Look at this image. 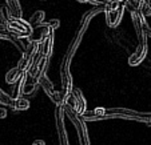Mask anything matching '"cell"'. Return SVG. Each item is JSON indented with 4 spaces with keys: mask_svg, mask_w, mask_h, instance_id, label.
<instances>
[{
    "mask_svg": "<svg viewBox=\"0 0 151 145\" xmlns=\"http://www.w3.org/2000/svg\"><path fill=\"white\" fill-rule=\"evenodd\" d=\"M147 51H148L147 44H138L137 49L128 57V65H131V67L139 65L143 60L146 59V56H147Z\"/></svg>",
    "mask_w": 151,
    "mask_h": 145,
    "instance_id": "cell-11",
    "label": "cell"
},
{
    "mask_svg": "<svg viewBox=\"0 0 151 145\" xmlns=\"http://www.w3.org/2000/svg\"><path fill=\"white\" fill-rule=\"evenodd\" d=\"M145 1L146 0H126L123 6H124V9H128V11H140Z\"/></svg>",
    "mask_w": 151,
    "mask_h": 145,
    "instance_id": "cell-20",
    "label": "cell"
},
{
    "mask_svg": "<svg viewBox=\"0 0 151 145\" xmlns=\"http://www.w3.org/2000/svg\"><path fill=\"white\" fill-rule=\"evenodd\" d=\"M70 65H71V61L64 57L62 64H60V82H62V91L60 92H62V97L64 104L68 101L70 96H71V92L74 89L72 76L70 73Z\"/></svg>",
    "mask_w": 151,
    "mask_h": 145,
    "instance_id": "cell-2",
    "label": "cell"
},
{
    "mask_svg": "<svg viewBox=\"0 0 151 145\" xmlns=\"http://www.w3.org/2000/svg\"><path fill=\"white\" fill-rule=\"evenodd\" d=\"M52 32H54V29L44 21V23L34 27L32 33L29 35V37L27 39V41H28V43H39L40 44L43 40H46Z\"/></svg>",
    "mask_w": 151,
    "mask_h": 145,
    "instance_id": "cell-9",
    "label": "cell"
},
{
    "mask_svg": "<svg viewBox=\"0 0 151 145\" xmlns=\"http://www.w3.org/2000/svg\"><path fill=\"white\" fill-rule=\"evenodd\" d=\"M44 19H46V12L42 11V9H37V11L34 12L32 16L29 17V24H31L32 27L39 26V24L44 23Z\"/></svg>",
    "mask_w": 151,
    "mask_h": 145,
    "instance_id": "cell-18",
    "label": "cell"
},
{
    "mask_svg": "<svg viewBox=\"0 0 151 145\" xmlns=\"http://www.w3.org/2000/svg\"><path fill=\"white\" fill-rule=\"evenodd\" d=\"M6 27H7V32H9V33L15 35L17 37H22V39H28L29 35L32 33V29H34V27L29 24V21L23 20V17L22 19L12 17V20Z\"/></svg>",
    "mask_w": 151,
    "mask_h": 145,
    "instance_id": "cell-4",
    "label": "cell"
},
{
    "mask_svg": "<svg viewBox=\"0 0 151 145\" xmlns=\"http://www.w3.org/2000/svg\"><path fill=\"white\" fill-rule=\"evenodd\" d=\"M27 79H28V75L27 72L20 77L15 84H12V88H11V97L12 99H19V97H23L24 95V88H26V82H27Z\"/></svg>",
    "mask_w": 151,
    "mask_h": 145,
    "instance_id": "cell-13",
    "label": "cell"
},
{
    "mask_svg": "<svg viewBox=\"0 0 151 145\" xmlns=\"http://www.w3.org/2000/svg\"><path fill=\"white\" fill-rule=\"evenodd\" d=\"M39 52L47 59L51 57L52 52H54V32L39 44Z\"/></svg>",
    "mask_w": 151,
    "mask_h": 145,
    "instance_id": "cell-15",
    "label": "cell"
},
{
    "mask_svg": "<svg viewBox=\"0 0 151 145\" xmlns=\"http://www.w3.org/2000/svg\"><path fill=\"white\" fill-rule=\"evenodd\" d=\"M11 20H12V15H11V12H9L8 7L1 6L0 7V23L4 24V26H7Z\"/></svg>",
    "mask_w": 151,
    "mask_h": 145,
    "instance_id": "cell-21",
    "label": "cell"
},
{
    "mask_svg": "<svg viewBox=\"0 0 151 145\" xmlns=\"http://www.w3.org/2000/svg\"><path fill=\"white\" fill-rule=\"evenodd\" d=\"M131 14V20H132V26H134L135 33L139 40V44H147V35L145 32V21L146 19L142 16L140 11H130Z\"/></svg>",
    "mask_w": 151,
    "mask_h": 145,
    "instance_id": "cell-7",
    "label": "cell"
},
{
    "mask_svg": "<svg viewBox=\"0 0 151 145\" xmlns=\"http://www.w3.org/2000/svg\"><path fill=\"white\" fill-rule=\"evenodd\" d=\"M37 81H39V85L43 88V91L46 92V95L50 97V100L54 102L55 105H64V101H63V97H62V92L55 89L54 84H52L51 80L47 77L46 73L40 75Z\"/></svg>",
    "mask_w": 151,
    "mask_h": 145,
    "instance_id": "cell-5",
    "label": "cell"
},
{
    "mask_svg": "<svg viewBox=\"0 0 151 145\" xmlns=\"http://www.w3.org/2000/svg\"><path fill=\"white\" fill-rule=\"evenodd\" d=\"M29 79H31V82H28V79H27L26 88H24V95H32L35 91H36L37 87H39V81H37V79H32V77H29Z\"/></svg>",
    "mask_w": 151,
    "mask_h": 145,
    "instance_id": "cell-22",
    "label": "cell"
},
{
    "mask_svg": "<svg viewBox=\"0 0 151 145\" xmlns=\"http://www.w3.org/2000/svg\"><path fill=\"white\" fill-rule=\"evenodd\" d=\"M11 108H14L15 111H27L29 108V101L27 99H24V97L15 99Z\"/></svg>",
    "mask_w": 151,
    "mask_h": 145,
    "instance_id": "cell-19",
    "label": "cell"
},
{
    "mask_svg": "<svg viewBox=\"0 0 151 145\" xmlns=\"http://www.w3.org/2000/svg\"><path fill=\"white\" fill-rule=\"evenodd\" d=\"M83 35H84L83 32L78 31L76 35L74 36V39L71 40V43H70L68 48H67V51H66V55H64V57H66L67 60H70V61L72 60L75 52H76L78 48H79V44H80V41H82V39H83Z\"/></svg>",
    "mask_w": 151,
    "mask_h": 145,
    "instance_id": "cell-14",
    "label": "cell"
},
{
    "mask_svg": "<svg viewBox=\"0 0 151 145\" xmlns=\"http://www.w3.org/2000/svg\"><path fill=\"white\" fill-rule=\"evenodd\" d=\"M123 14H124V6H123V4L119 7V8L114 9V11L104 12V15H106V23H107V26L111 27V28L118 27L120 24V21H122Z\"/></svg>",
    "mask_w": 151,
    "mask_h": 145,
    "instance_id": "cell-12",
    "label": "cell"
},
{
    "mask_svg": "<svg viewBox=\"0 0 151 145\" xmlns=\"http://www.w3.org/2000/svg\"><path fill=\"white\" fill-rule=\"evenodd\" d=\"M76 1H79V3H87V0H76Z\"/></svg>",
    "mask_w": 151,
    "mask_h": 145,
    "instance_id": "cell-32",
    "label": "cell"
},
{
    "mask_svg": "<svg viewBox=\"0 0 151 145\" xmlns=\"http://www.w3.org/2000/svg\"><path fill=\"white\" fill-rule=\"evenodd\" d=\"M140 14H142V16L145 17V19H147V17L151 16V4L148 3L147 0L143 3L142 8H140Z\"/></svg>",
    "mask_w": 151,
    "mask_h": 145,
    "instance_id": "cell-25",
    "label": "cell"
},
{
    "mask_svg": "<svg viewBox=\"0 0 151 145\" xmlns=\"http://www.w3.org/2000/svg\"><path fill=\"white\" fill-rule=\"evenodd\" d=\"M37 53H39V43H28L26 51L22 53V57H20L16 67L20 68L23 72H27L29 69V67L32 65Z\"/></svg>",
    "mask_w": 151,
    "mask_h": 145,
    "instance_id": "cell-6",
    "label": "cell"
},
{
    "mask_svg": "<svg viewBox=\"0 0 151 145\" xmlns=\"http://www.w3.org/2000/svg\"><path fill=\"white\" fill-rule=\"evenodd\" d=\"M64 108L63 105H56L54 112L55 117V127H56V134H58V141L59 145H70L68 141V134H67L66 124H64Z\"/></svg>",
    "mask_w": 151,
    "mask_h": 145,
    "instance_id": "cell-3",
    "label": "cell"
},
{
    "mask_svg": "<svg viewBox=\"0 0 151 145\" xmlns=\"http://www.w3.org/2000/svg\"><path fill=\"white\" fill-rule=\"evenodd\" d=\"M46 23L48 24V26L51 27V28L54 29V31H55V29H58V28L60 27V20H59V19H51V20H47Z\"/></svg>",
    "mask_w": 151,
    "mask_h": 145,
    "instance_id": "cell-26",
    "label": "cell"
},
{
    "mask_svg": "<svg viewBox=\"0 0 151 145\" xmlns=\"http://www.w3.org/2000/svg\"><path fill=\"white\" fill-rule=\"evenodd\" d=\"M7 117V111L4 108H0V119H6Z\"/></svg>",
    "mask_w": 151,
    "mask_h": 145,
    "instance_id": "cell-28",
    "label": "cell"
},
{
    "mask_svg": "<svg viewBox=\"0 0 151 145\" xmlns=\"http://www.w3.org/2000/svg\"><path fill=\"white\" fill-rule=\"evenodd\" d=\"M64 113L70 119V121L72 122V125L76 129L78 137H79V144L80 145H90V136L88 131H87V125H86V120L83 117V114H79L68 102H66L64 105Z\"/></svg>",
    "mask_w": 151,
    "mask_h": 145,
    "instance_id": "cell-1",
    "label": "cell"
},
{
    "mask_svg": "<svg viewBox=\"0 0 151 145\" xmlns=\"http://www.w3.org/2000/svg\"><path fill=\"white\" fill-rule=\"evenodd\" d=\"M120 6H122V4H120L119 1H116V0H109V1L104 4V12L114 11V9L119 8Z\"/></svg>",
    "mask_w": 151,
    "mask_h": 145,
    "instance_id": "cell-24",
    "label": "cell"
},
{
    "mask_svg": "<svg viewBox=\"0 0 151 145\" xmlns=\"http://www.w3.org/2000/svg\"><path fill=\"white\" fill-rule=\"evenodd\" d=\"M0 104L7 107H12V104H14V99L11 97V95L6 93L1 88H0Z\"/></svg>",
    "mask_w": 151,
    "mask_h": 145,
    "instance_id": "cell-23",
    "label": "cell"
},
{
    "mask_svg": "<svg viewBox=\"0 0 151 145\" xmlns=\"http://www.w3.org/2000/svg\"><path fill=\"white\" fill-rule=\"evenodd\" d=\"M6 32H7V27L0 23V33H6Z\"/></svg>",
    "mask_w": 151,
    "mask_h": 145,
    "instance_id": "cell-30",
    "label": "cell"
},
{
    "mask_svg": "<svg viewBox=\"0 0 151 145\" xmlns=\"http://www.w3.org/2000/svg\"><path fill=\"white\" fill-rule=\"evenodd\" d=\"M24 73H26V72H23L20 68L15 67V68L9 69V71L6 73V81L8 82V84H15V82H16L20 77L23 76Z\"/></svg>",
    "mask_w": 151,
    "mask_h": 145,
    "instance_id": "cell-17",
    "label": "cell"
},
{
    "mask_svg": "<svg viewBox=\"0 0 151 145\" xmlns=\"http://www.w3.org/2000/svg\"><path fill=\"white\" fill-rule=\"evenodd\" d=\"M48 60L47 57H44L42 53H37L36 57H35L34 63H32V65L29 67V69L27 71V75H28L29 77H32V79H39L40 75L46 73V69H47V65H48Z\"/></svg>",
    "mask_w": 151,
    "mask_h": 145,
    "instance_id": "cell-8",
    "label": "cell"
},
{
    "mask_svg": "<svg viewBox=\"0 0 151 145\" xmlns=\"http://www.w3.org/2000/svg\"><path fill=\"white\" fill-rule=\"evenodd\" d=\"M147 1H148V3H150V4H151V0H147Z\"/></svg>",
    "mask_w": 151,
    "mask_h": 145,
    "instance_id": "cell-33",
    "label": "cell"
},
{
    "mask_svg": "<svg viewBox=\"0 0 151 145\" xmlns=\"http://www.w3.org/2000/svg\"><path fill=\"white\" fill-rule=\"evenodd\" d=\"M116 1H119L120 4H124L126 3V0H116Z\"/></svg>",
    "mask_w": 151,
    "mask_h": 145,
    "instance_id": "cell-31",
    "label": "cell"
},
{
    "mask_svg": "<svg viewBox=\"0 0 151 145\" xmlns=\"http://www.w3.org/2000/svg\"><path fill=\"white\" fill-rule=\"evenodd\" d=\"M109 0H87V3H91L94 6H100V4H106Z\"/></svg>",
    "mask_w": 151,
    "mask_h": 145,
    "instance_id": "cell-27",
    "label": "cell"
},
{
    "mask_svg": "<svg viewBox=\"0 0 151 145\" xmlns=\"http://www.w3.org/2000/svg\"><path fill=\"white\" fill-rule=\"evenodd\" d=\"M75 111L79 114H84L87 111V101H86V97L83 96L82 91L79 88H74L71 92V96H70L68 101H67Z\"/></svg>",
    "mask_w": 151,
    "mask_h": 145,
    "instance_id": "cell-10",
    "label": "cell"
},
{
    "mask_svg": "<svg viewBox=\"0 0 151 145\" xmlns=\"http://www.w3.org/2000/svg\"><path fill=\"white\" fill-rule=\"evenodd\" d=\"M6 6L8 7L12 17H15V19H22L23 17L22 4H20L19 0H6Z\"/></svg>",
    "mask_w": 151,
    "mask_h": 145,
    "instance_id": "cell-16",
    "label": "cell"
},
{
    "mask_svg": "<svg viewBox=\"0 0 151 145\" xmlns=\"http://www.w3.org/2000/svg\"><path fill=\"white\" fill-rule=\"evenodd\" d=\"M32 145H46V142L43 141V140H35V141L32 142Z\"/></svg>",
    "mask_w": 151,
    "mask_h": 145,
    "instance_id": "cell-29",
    "label": "cell"
}]
</instances>
